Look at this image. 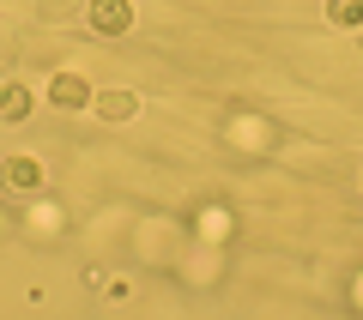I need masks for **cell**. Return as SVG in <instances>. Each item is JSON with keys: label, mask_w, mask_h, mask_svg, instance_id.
I'll return each mask as SVG.
<instances>
[{"label": "cell", "mask_w": 363, "mask_h": 320, "mask_svg": "<svg viewBox=\"0 0 363 320\" xmlns=\"http://www.w3.org/2000/svg\"><path fill=\"white\" fill-rule=\"evenodd\" d=\"M30 109H37L30 85H25V79H6V85H0V121H6V127H18V121H30Z\"/></svg>", "instance_id": "3"}, {"label": "cell", "mask_w": 363, "mask_h": 320, "mask_svg": "<svg viewBox=\"0 0 363 320\" xmlns=\"http://www.w3.org/2000/svg\"><path fill=\"white\" fill-rule=\"evenodd\" d=\"M327 25L357 30V25H363V0H327Z\"/></svg>", "instance_id": "6"}, {"label": "cell", "mask_w": 363, "mask_h": 320, "mask_svg": "<svg viewBox=\"0 0 363 320\" xmlns=\"http://www.w3.org/2000/svg\"><path fill=\"white\" fill-rule=\"evenodd\" d=\"M0 188L6 193H37L43 188V164L37 157H6V164H0Z\"/></svg>", "instance_id": "2"}, {"label": "cell", "mask_w": 363, "mask_h": 320, "mask_svg": "<svg viewBox=\"0 0 363 320\" xmlns=\"http://www.w3.org/2000/svg\"><path fill=\"white\" fill-rule=\"evenodd\" d=\"M91 97H97V91H91L79 73H55L49 79V103H55V109H85Z\"/></svg>", "instance_id": "5"}, {"label": "cell", "mask_w": 363, "mask_h": 320, "mask_svg": "<svg viewBox=\"0 0 363 320\" xmlns=\"http://www.w3.org/2000/svg\"><path fill=\"white\" fill-rule=\"evenodd\" d=\"M91 30L97 37H128L133 30V0H91Z\"/></svg>", "instance_id": "1"}, {"label": "cell", "mask_w": 363, "mask_h": 320, "mask_svg": "<svg viewBox=\"0 0 363 320\" xmlns=\"http://www.w3.org/2000/svg\"><path fill=\"white\" fill-rule=\"evenodd\" d=\"M91 109H97V115L109 121V127H121V121H133L140 115V97H133V91H97V97H91Z\"/></svg>", "instance_id": "4"}, {"label": "cell", "mask_w": 363, "mask_h": 320, "mask_svg": "<svg viewBox=\"0 0 363 320\" xmlns=\"http://www.w3.org/2000/svg\"><path fill=\"white\" fill-rule=\"evenodd\" d=\"M200 230H206V236H224V230H230V218H224V212H206V218H200Z\"/></svg>", "instance_id": "7"}]
</instances>
